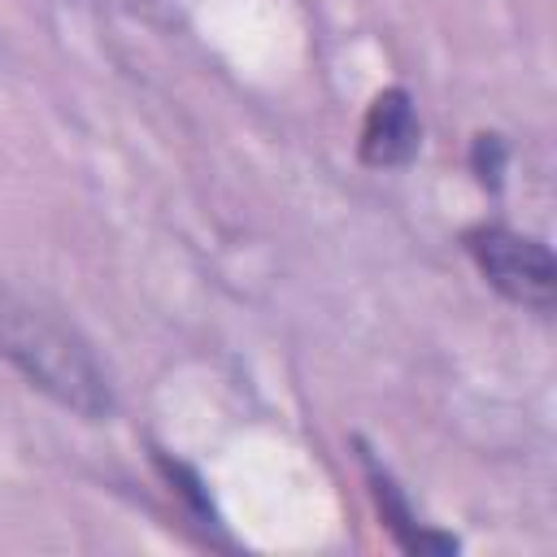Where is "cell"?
<instances>
[{
  "label": "cell",
  "instance_id": "cell-4",
  "mask_svg": "<svg viewBox=\"0 0 557 557\" xmlns=\"http://www.w3.org/2000/svg\"><path fill=\"white\" fill-rule=\"evenodd\" d=\"M357 448H361V470H366L370 496H374V505H379V518H383V527L396 535V544H400L405 553H457V540H453V535L431 531V527L418 522V513H413L405 487L392 479V470H387L366 444H357Z\"/></svg>",
  "mask_w": 557,
  "mask_h": 557
},
{
  "label": "cell",
  "instance_id": "cell-3",
  "mask_svg": "<svg viewBox=\"0 0 557 557\" xmlns=\"http://www.w3.org/2000/svg\"><path fill=\"white\" fill-rule=\"evenodd\" d=\"M418 148H422V122L413 96L405 87H383L361 122V139H357L361 161L374 170H400L418 157Z\"/></svg>",
  "mask_w": 557,
  "mask_h": 557
},
{
  "label": "cell",
  "instance_id": "cell-2",
  "mask_svg": "<svg viewBox=\"0 0 557 557\" xmlns=\"http://www.w3.org/2000/svg\"><path fill=\"white\" fill-rule=\"evenodd\" d=\"M466 252L470 261L479 265V274L513 305L548 318L553 313V300H557V261L553 252L531 239V235H518L500 222H479L466 231Z\"/></svg>",
  "mask_w": 557,
  "mask_h": 557
},
{
  "label": "cell",
  "instance_id": "cell-6",
  "mask_svg": "<svg viewBox=\"0 0 557 557\" xmlns=\"http://www.w3.org/2000/svg\"><path fill=\"white\" fill-rule=\"evenodd\" d=\"M109 9H126V13H144V17H157V13H174L178 0H100Z\"/></svg>",
  "mask_w": 557,
  "mask_h": 557
},
{
  "label": "cell",
  "instance_id": "cell-1",
  "mask_svg": "<svg viewBox=\"0 0 557 557\" xmlns=\"http://www.w3.org/2000/svg\"><path fill=\"white\" fill-rule=\"evenodd\" d=\"M0 357L83 422H109L117 409L113 379L96 348L65 318L9 287H0Z\"/></svg>",
  "mask_w": 557,
  "mask_h": 557
},
{
  "label": "cell",
  "instance_id": "cell-5",
  "mask_svg": "<svg viewBox=\"0 0 557 557\" xmlns=\"http://www.w3.org/2000/svg\"><path fill=\"white\" fill-rule=\"evenodd\" d=\"M505 161H509V148H505V139H500V135H474L470 170H474V178H479L487 191H496V187H500Z\"/></svg>",
  "mask_w": 557,
  "mask_h": 557
}]
</instances>
